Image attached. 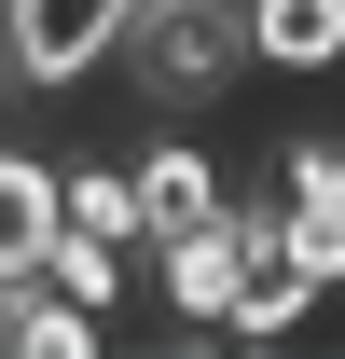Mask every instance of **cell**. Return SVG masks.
Wrapping results in <instances>:
<instances>
[{
  "instance_id": "1",
  "label": "cell",
  "mask_w": 345,
  "mask_h": 359,
  "mask_svg": "<svg viewBox=\"0 0 345 359\" xmlns=\"http://www.w3.org/2000/svg\"><path fill=\"white\" fill-rule=\"evenodd\" d=\"M152 111H221V97L249 83V0H138L125 14V55H111Z\"/></svg>"
},
{
  "instance_id": "2",
  "label": "cell",
  "mask_w": 345,
  "mask_h": 359,
  "mask_svg": "<svg viewBox=\"0 0 345 359\" xmlns=\"http://www.w3.org/2000/svg\"><path fill=\"white\" fill-rule=\"evenodd\" d=\"M138 0H14V97H83L125 55Z\"/></svg>"
},
{
  "instance_id": "3",
  "label": "cell",
  "mask_w": 345,
  "mask_h": 359,
  "mask_svg": "<svg viewBox=\"0 0 345 359\" xmlns=\"http://www.w3.org/2000/svg\"><path fill=\"white\" fill-rule=\"evenodd\" d=\"M262 222H276L304 263L345 290V138H290V152H276V180H262Z\"/></svg>"
},
{
  "instance_id": "4",
  "label": "cell",
  "mask_w": 345,
  "mask_h": 359,
  "mask_svg": "<svg viewBox=\"0 0 345 359\" xmlns=\"http://www.w3.org/2000/svg\"><path fill=\"white\" fill-rule=\"evenodd\" d=\"M249 194H235V166H221L208 138H152L138 152V249H166V235H208V222H235Z\"/></svg>"
},
{
  "instance_id": "5",
  "label": "cell",
  "mask_w": 345,
  "mask_h": 359,
  "mask_svg": "<svg viewBox=\"0 0 345 359\" xmlns=\"http://www.w3.org/2000/svg\"><path fill=\"white\" fill-rule=\"evenodd\" d=\"M318 304H332V276L304 263L290 235L262 222V194H249V263H235V318H221V332H235V346H276V332H304Z\"/></svg>"
},
{
  "instance_id": "6",
  "label": "cell",
  "mask_w": 345,
  "mask_h": 359,
  "mask_svg": "<svg viewBox=\"0 0 345 359\" xmlns=\"http://www.w3.org/2000/svg\"><path fill=\"white\" fill-rule=\"evenodd\" d=\"M138 263H152V290H166L180 332H221V318H235V263H249V208L208 222V235H166V249H138Z\"/></svg>"
},
{
  "instance_id": "7",
  "label": "cell",
  "mask_w": 345,
  "mask_h": 359,
  "mask_svg": "<svg viewBox=\"0 0 345 359\" xmlns=\"http://www.w3.org/2000/svg\"><path fill=\"white\" fill-rule=\"evenodd\" d=\"M249 55L276 83H332L345 69V0H249Z\"/></svg>"
},
{
  "instance_id": "8",
  "label": "cell",
  "mask_w": 345,
  "mask_h": 359,
  "mask_svg": "<svg viewBox=\"0 0 345 359\" xmlns=\"http://www.w3.org/2000/svg\"><path fill=\"white\" fill-rule=\"evenodd\" d=\"M55 222L138 249V152H55Z\"/></svg>"
},
{
  "instance_id": "9",
  "label": "cell",
  "mask_w": 345,
  "mask_h": 359,
  "mask_svg": "<svg viewBox=\"0 0 345 359\" xmlns=\"http://www.w3.org/2000/svg\"><path fill=\"white\" fill-rule=\"evenodd\" d=\"M55 235V152H28V138H0V276H28Z\"/></svg>"
},
{
  "instance_id": "10",
  "label": "cell",
  "mask_w": 345,
  "mask_h": 359,
  "mask_svg": "<svg viewBox=\"0 0 345 359\" xmlns=\"http://www.w3.org/2000/svg\"><path fill=\"white\" fill-rule=\"evenodd\" d=\"M97 346H111L97 304H69V290H42V276L14 290V359H97Z\"/></svg>"
}]
</instances>
